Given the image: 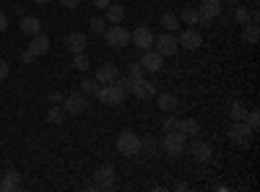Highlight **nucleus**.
Masks as SVG:
<instances>
[{"label": "nucleus", "instance_id": "nucleus-23", "mask_svg": "<svg viewBox=\"0 0 260 192\" xmlns=\"http://www.w3.org/2000/svg\"><path fill=\"white\" fill-rule=\"evenodd\" d=\"M180 133H182L185 138H195V135L201 133V125H198V120H192V117L180 120Z\"/></svg>", "mask_w": 260, "mask_h": 192}, {"label": "nucleus", "instance_id": "nucleus-16", "mask_svg": "<svg viewBox=\"0 0 260 192\" xmlns=\"http://www.w3.org/2000/svg\"><path fill=\"white\" fill-rule=\"evenodd\" d=\"M94 78L99 81V86H102V83H115L120 78V68L115 65V62H104V65H99Z\"/></svg>", "mask_w": 260, "mask_h": 192}, {"label": "nucleus", "instance_id": "nucleus-18", "mask_svg": "<svg viewBox=\"0 0 260 192\" xmlns=\"http://www.w3.org/2000/svg\"><path fill=\"white\" fill-rule=\"evenodd\" d=\"M18 29L24 31L26 36H34V34L42 31V21L37 16H24V18H21V24H18Z\"/></svg>", "mask_w": 260, "mask_h": 192}, {"label": "nucleus", "instance_id": "nucleus-32", "mask_svg": "<svg viewBox=\"0 0 260 192\" xmlns=\"http://www.w3.org/2000/svg\"><path fill=\"white\" fill-rule=\"evenodd\" d=\"M245 122L250 125V130H252V133H257V127H260V114H257V109L247 112V114H245Z\"/></svg>", "mask_w": 260, "mask_h": 192}, {"label": "nucleus", "instance_id": "nucleus-37", "mask_svg": "<svg viewBox=\"0 0 260 192\" xmlns=\"http://www.w3.org/2000/svg\"><path fill=\"white\" fill-rule=\"evenodd\" d=\"M211 24H213V18H208V16H198V24H195V26H203V29H211Z\"/></svg>", "mask_w": 260, "mask_h": 192}, {"label": "nucleus", "instance_id": "nucleus-22", "mask_svg": "<svg viewBox=\"0 0 260 192\" xmlns=\"http://www.w3.org/2000/svg\"><path fill=\"white\" fill-rule=\"evenodd\" d=\"M198 13H203V16H208V18H216V16L221 13V0H201Z\"/></svg>", "mask_w": 260, "mask_h": 192}, {"label": "nucleus", "instance_id": "nucleus-6", "mask_svg": "<svg viewBox=\"0 0 260 192\" xmlns=\"http://www.w3.org/2000/svg\"><path fill=\"white\" fill-rule=\"evenodd\" d=\"M229 140L234 143V145H250V140H252V130H250V125L245 122V120H240V122H232V127H229Z\"/></svg>", "mask_w": 260, "mask_h": 192}, {"label": "nucleus", "instance_id": "nucleus-4", "mask_svg": "<svg viewBox=\"0 0 260 192\" xmlns=\"http://www.w3.org/2000/svg\"><path fill=\"white\" fill-rule=\"evenodd\" d=\"M117 151L122 153V156H138L141 153V138L136 135V133H130V130H125V133H120V138H117Z\"/></svg>", "mask_w": 260, "mask_h": 192}, {"label": "nucleus", "instance_id": "nucleus-11", "mask_svg": "<svg viewBox=\"0 0 260 192\" xmlns=\"http://www.w3.org/2000/svg\"><path fill=\"white\" fill-rule=\"evenodd\" d=\"M177 45L182 47V50H201V45H203V34L198 31V29H185L180 36H177Z\"/></svg>", "mask_w": 260, "mask_h": 192}, {"label": "nucleus", "instance_id": "nucleus-34", "mask_svg": "<svg viewBox=\"0 0 260 192\" xmlns=\"http://www.w3.org/2000/svg\"><path fill=\"white\" fill-rule=\"evenodd\" d=\"M141 153H156V140L154 138H146V140H141Z\"/></svg>", "mask_w": 260, "mask_h": 192}, {"label": "nucleus", "instance_id": "nucleus-19", "mask_svg": "<svg viewBox=\"0 0 260 192\" xmlns=\"http://www.w3.org/2000/svg\"><path fill=\"white\" fill-rule=\"evenodd\" d=\"M104 21H107V24H122V18H125V8L120 6V3H110V6H107L104 8Z\"/></svg>", "mask_w": 260, "mask_h": 192}, {"label": "nucleus", "instance_id": "nucleus-9", "mask_svg": "<svg viewBox=\"0 0 260 192\" xmlns=\"http://www.w3.org/2000/svg\"><path fill=\"white\" fill-rule=\"evenodd\" d=\"M161 145H164V151L169 156H182L185 153V145H187V138L182 133H167L164 140H161Z\"/></svg>", "mask_w": 260, "mask_h": 192}, {"label": "nucleus", "instance_id": "nucleus-42", "mask_svg": "<svg viewBox=\"0 0 260 192\" xmlns=\"http://www.w3.org/2000/svg\"><path fill=\"white\" fill-rule=\"evenodd\" d=\"M34 3H39V6H47V3H52V0H34Z\"/></svg>", "mask_w": 260, "mask_h": 192}, {"label": "nucleus", "instance_id": "nucleus-14", "mask_svg": "<svg viewBox=\"0 0 260 192\" xmlns=\"http://www.w3.org/2000/svg\"><path fill=\"white\" fill-rule=\"evenodd\" d=\"M31 42H29V47H26V52L31 55V57H42V55H47L50 52V39L45 36V34H34V36H29Z\"/></svg>", "mask_w": 260, "mask_h": 192}, {"label": "nucleus", "instance_id": "nucleus-41", "mask_svg": "<svg viewBox=\"0 0 260 192\" xmlns=\"http://www.w3.org/2000/svg\"><path fill=\"white\" fill-rule=\"evenodd\" d=\"M6 29H8V16L0 13V31H6Z\"/></svg>", "mask_w": 260, "mask_h": 192}, {"label": "nucleus", "instance_id": "nucleus-27", "mask_svg": "<svg viewBox=\"0 0 260 192\" xmlns=\"http://www.w3.org/2000/svg\"><path fill=\"white\" fill-rule=\"evenodd\" d=\"M96 91H99V81L96 78H83L81 81V94L83 96H96Z\"/></svg>", "mask_w": 260, "mask_h": 192}, {"label": "nucleus", "instance_id": "nucleus-7", "mask_svg": "<svg viewBox=\"0 0 260 192\" xmlns=\"http://www.w3.org/2000/svg\"><path fill=\"white\" fill-rule=\"evenodd\" d=\"M62 109L65 114H71V117H81L86 112V96L81 91H73V94H65L62 99Z\"/></svg>", "mask_w": 260, "mask_h": 192}, {"label": "nucleus", "instance_id": "nucleus-8", "mask_svg": "<svg viewBox=\"0 0 260 192\" xmlns=\"http://www.w3.org/2000/svg\"><path fill=\"white\" fill-rule=\"evenodd\" d=\"M185 151H190V153H192V159L198 161V164H208V161L213 159V145H211V143H201V140H198V135L192 138V143H190V145H185Z\"/></svg>", "mask_w": 260, "mask_h": 192}, {"label": "nucleus", "instance_id": "nucleus-44", "mask_svg": "<svg viewBox=\"0 0 260 192\" xmlns=\"http://www.w3.org/2000/svg\"><path fill=\"white\" fill-rule=\"evenodd\" d=\"M0 189H3V179H0Z\"/></svg>", "mask_w": 260, "mask_h": 192}, {"label": "nucleus", "instance_id": "nucleus-15", "mask_svg": "<svg viewBox=\"0 0 260 192\" xmlns=\"http://www.w3.org/2000/svg\"><path fill=\"white\" fill-rule=\"evenodd\" d=\"M86 45H89V36H86L83 31H71L68 36H65V47H68V52H86Z\"/></svg>", "mask_w": 260, "mask_h": 192}, {"label": "nucleus", "instance_id": "nucleus-10", "mask_svg": "<svg viewBox=\"0 0 260 192\" xmlns=\"http://www.w3.org/2000/svg\"><path fill=\"white\" fill-rule=\"evenodd\" d=\"M130 45H136L138 50H151L154 47V31L148 26H138L130 31Z\"/></svg>", "mask_w": 260, "mask_h": 192}, {"label": "nucleus", "instance_id": "nucleus-17", "mask_svg": "<svg viewBox=\"0 0 260 192\" xmlns=\"http://www.w3.org/2000/svg\"><path fill=\"white\" fill-rule=\"evenodd\" d=\"M156 99V106H159V112H164V114H175L177 112V96L175 94H156L154 96Z\"/></svg>", "mask_w": 260, "mask_h": 192}, {"label": "nucleus", "instance_id": "nucleus-38", "mask_svg": "<svg viewBox=\"0 0 260 192\" xmlns=\"http://www.w3.org/2000/svg\"><path fill=\"white\" fill-rule=\"evenodd\" d=\"M8 73H11V65L6 60H0V81H6L8 78Z\"/></svg>", "mask_w": 260, "mask_h": 192}, {"label": "nucleus", "instance_id": "nucleus-28", "mask_svg": "<svg viewBox=\"0 0 260 192\" xmlns=\"http://www.w3.org/2000/svg\"><path fill=\"white\" fill-rule=\"evenodd\" d=\"M89 65H91V60H89L86 52H76L73 55V68L76 70H89Z\"/></svg>", "mask_w": 260, "mask_h": 192}, {"label": "nucleus", "instance_id": "nucleus-13", "mask_svg": "<svg viewBox=\"0 0 260 192\" xmlns=\"http://www.w3.org/2000/svg\"><path fill=\"white\" fill-rule=\"evenodd\" d=\"M130 94H133L136 99H141V101H151V99L156 96V86L151 81L138 78V81H133V91H130Z\"/></svg>", "mask_w": 260, "mask_h": 192}, {"label": "nucleus", "instance_id": "nucleus-24", "mask_svg": "<svg viewBox=\"0 0 260 192\" xmlns=\"http://www.w3.org/2000/svg\"><path fill=\"white\" fill-rule=\"evenodd\" d=\"M18 187H21V174L16 172V169L6 172V174H3V189H6V192H13V189H18Z\"/></svg>", "mask_w": 260, "mask_h": 192}, {"label": "nucleus", "instance_id": "nucleus-20", "mask_svg": "<svg viewBox=\"0 0 260 192\" xmlns=\"http://www.w3.org/2000/svg\"><path fill=\"white\" fill-rule=\"evenodd\" d=\"M226 114L232 117V122H240V120H245V114H247V106H245L240 99H232V101L226 104Z\"/></svg>", "mask_w": 260, "mask_h": 192}, {"label": "nucleus", "instance_id": "nucleus-36", "mask_svg": "<svg viewBox=\"0 0 260 192\" xmlns=\"http://www.w3.org/2000/svg\"><path fill=\"white\" fill-rule=\"evenodd\" d=\"M47 99H50V104H62V99H65V94L55 89V91H50V94H47Z\"/></svg>", "mask_w": 260, "mask_h": 192}, {"label": "nucleus", "instance_id": "nucleus-12", "mask_svg": "<svg viewBox=\"0 0 260 192\" xmlns=\"http://www.w3.org/2000/svg\"><path fill=\"white\" fill-rule=\"evenodd\" d=\"M141 68L148 70V73H161L164 70V57L156 50H146L143 57H141Z\"/></svg>", "mask_w": 260, "mask_h": 192}, {"label": "nucleus", "instance_id": "nucleus-43", "mask_svg": "<svg viewBox=\"0 0 260 192\" xmlns=\"http://www.w3.org/2000/svg\"><path fill=\"white\" fill-rule=\"evenodd\" d=\"M229 3H240V0H229Z\"/></svg>", "mask_w": 260, "mask_h": 192}, {"label": "nucleus", "instance_id": "nucleus-21", "mask_svg": "<svg viewBox=\"0 0 260 192\" xmlns=\"http://www.w3.org/2000/svg\"><path fill=\"white\" fill-rule=\"evenodd\" d=\"M242 39L247 42V45H255V42L260 39V26H257V21H247V24H242Z\"/></svg>", "mask_w": 260, "mask_h": 192}, {"label": "nucleus", "instance_id": "nucleus-26", "mask_svg": "<svg viewBox=\"0 0 260 192\" xmlns=\"http://www.w3.org/2000/svg\"><path fill=\"white\" fill-rule=\"evenodd\" d=\"M45 117H47V122H50V125H60V122L65 120V109H62L60 104H52L50 109H47V114H45Z\"/></svg>", "mask_w": 260, "mask_h": 192}, {"label": "nucleus", "instance_id": "nucleus-25", "mask_svg": "<svg viewBox=\"0 0 260 192\" xmlns=\"http://www.w3.org/2000/svg\"><path fill=\"white\" fill-rule=\"evenodd\" d=\"M161 29H167V31L175 34V31L180 29V16H177V13H161Z\"/></svg>", "mask_w": 260, "mask_h": 192}, {"label": "nucleus", "instance_id": "nucleus-3", "mask_svg": "<svg viewBox=\"0 0 260 192\" xmlns=\"http://www.w3.org/2000/svg\"><path fill=\"white\" fill-rule=\"evenodd\" d=\"M115 177H117V172H115V164H112V161L99 164L96 174H94L96 189H112V187H115Z\"/></svg>", "mask_w": 260, "mask_h": 192}, {"label": "nucleus", "instance_id": "nucleus-31", "mask_svg": "<svg viewBox=\"0 0 260 192\" xmlns=\"http://www.w3.org/2000/svg\"><path fill=\"white\" fill-rule=\"evenodd\" d=\"M89 29H91L94 34H104V29H107V21H104L102 16H94V18L89 21Z\"/></svg>", "mask_w": 260, "mask_h": 192}, {"label": "nucleus", "instance_id": "nucleus-35", "mask_svg": "<svg viewBox=\"0 0 260 192\" xmlns=\"http://www.w3.org/2000/svg\"><path fill=\"white\" fill-rule=\"evenodd\" d=\"M127 70H130L127 75H130V78H133V81H138V78H143V75H141V73H143V68H141V62H130V68H127Z\"/></svg>", "mask_w": 260, "mask_h": 192}, {"label": "nucleus", "instance_id": "nucleus-5", "mask_svg": "<svg viewBox=\"0 0 260 192\" xmlns=\"http://www.w3.org/2000/svg\"><path fill=\"white\" fill-rule=\"evenodd\" d=\"M154 47L161 57H172V55H177L180 45H177V34H172V31H164L159 36H154Z\"/></svg>", "mask_w": 260, "mask_h": 192}, {"label": "nucleus", "instance_id": "nucleus-2", "mask_svg": "<svg viewBox=\"0 0 260 192\" xmlns=\"http://www.w3.org/2000/svg\"><path fill=\"white\" fill-rule=\"evenodd\" d=\"M96 96H99V101L107 104V106H117V104L125 101V91L117 86V81H115V83H102L99 91H96Z\"/></svg>", "mask_w": 260, "mask_h": 192}, {"label": "nucleus", "instance_id": "nucleus-1", "mask_svg": "<svg viewBox=\"0 0 260 192\" xmlns=\"http://www.w3.org/2000/svg\"><path fill=\"white\" fill-rule=\"evenodd\" d=\"M104 42L112 50H125L130 45V29H125L122 24H112L110 29H104Z\"/></svg>", "mask_w": 260, "mask_h": 192}, {"label": "nucleus", "instance_id": "nucleus-29", "mask_svg": "<svg viewBox=\"0 0 260 192\" xmlns=\"http://www.w3.org/2000/svg\"><path fill=\"white\" fill-rule=\"evenodd\" d=\"M198 16H201L198 8H185V11H182V21H185L187 26H195V24H198Z\"/></svg>", "mask_w": 260, "mask_h": 192}, {"label": "nucleus", "instance_id": "nucleus-30", "mask_svg": "<svg viewBox=\"0 0 260 192\" xmlns=\"http://www.w3.org/2000/svg\"><path fill=\"white\" fill-rule=\"evenodd\" d=\"M164 133H180V120L175 114H167L164 120Z\"/></svg>", "mask_w": 260, "mask_h": 192}, {"label": "nucleus", "instance_id": "nucleus-33", "mask_svg": "<svg viewBox=\"0 0 260 192\" xmlns=\"http://www.w3.org/2000/svg\"><path fill=\"white\" fill-rule=\"evenodd\" d=\"M234 18L240 21V24H247V21H252V11L250 8H237L234 11Z\"/></svg>", "mask_w": 260, "mask_h": 192}, {"label": "nucleus", "instance_id": "nucleus-39", "mask_svg": "<svg viewBox=\"0 0 260 192\" xmlns=\"http://www.w3.org/2000/svg\"><path fill=\"white\" fill-rule=\"evenodd\" d=\"M78 3H81V0H60V6H62V8H71V11L78 8Z\"/></svg>", "mask_w": 260, "mask_h": 192}, {"label": "nucleus", "instance_id": "nucleus-40", "mask_svg": "<svg viewBox=\"0 0 260 192\" xmlns=\"http://www.w3.org/2000/svg\"><path fill=\"white\" fill-rule=\"evenodd\" d=\"M112 0H94V8H99V11H104L107 6H110Z\"/></svg>", "mask_w": 260, "mask_h": 192}]
</instances>
